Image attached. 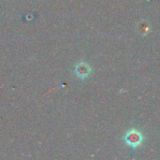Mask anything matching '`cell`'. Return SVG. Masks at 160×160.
Instances as JSON below:
<instances>
[{
	"label": "cell",
	"instance_id": "obj_1",
	"mask_svg": "<svg viewBox=\"0 0 160 160\" xmlns=\"http://www.w3.org/2000/svg\"><path fill=\"white\" fill-rule=\"evenodd\" d=\"M124 141L128 146L135 148L142 144V142H143V136L139 130L130 129L126 133L124 137Z\"/></svg>",
	"mask_w": 160,
	"mask_h": 160
},
{
	"label": "cell",
	"instance_id": "obj_2",
	"mask_svg": "<svg viewBox=\"0 0 160 160\" xmlns=\"http://www.w3.org/2000/svg\"><path fill=\"white\" fill-rule=\"evenodd\" d=\"M75 73H76V75L79 78L85 79V78H87L90 75V73H91V68H90V66L87 63L81 62V63H79L76 66V68H75Z\"/></svg>",
	"mask_w": 160,
	"mask_h": 160
},
{
	"label": "cell",
	"instance_id": "obj_3",
	"mask_svg": "<svg viewBox=\"0 0 160 160\" xmlns=\"http://www.w3.org/2000/svg\"><path fill=\"white\" fill-rule=\"evenodd\" d=\"M139 31L141 32V34L142 35H146L148 34V32L150 31V26L147 24V22L145 21H142L140 24H139Z\"/></svg>",
	"mask_w": 160,
	"mask_h": 160
}]
</instances>
